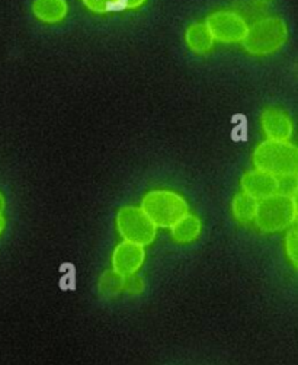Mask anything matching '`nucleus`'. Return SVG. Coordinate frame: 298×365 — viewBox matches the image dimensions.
I'll list each match as a JSON object with an SVG mask.
<instances>
[{"instance_id": "f257e3e1", "label": "nucleus", "mask_w": 298, "mask_h": 365, "mask_svg": "<svg viewBox=\"0 0 298 365\" xmlns=\"http://www.w3.org/2000/svg\"><path fill=\"white\" fill-rule=\"evenodd\" d=\"M253 165L257 170L275 178L297 175L298 149L289 141L265 140L253 152Z\"/></svg>"}, {"instance_id": "f03ea898", "label": "nucleus", "mask_w": 298, "mask_h": 365, "mask_svg": "<svg viewBox=\"0 0 298 365\" xmlns=\"http://www.w3.org/2000/svg\"><path fill=\"white\" fill-rule=\"evenodd\" d=\"M288 41V26L282 18L268 16L256 21L243 40L245 50L252 56H271Z\"/></svg>"}, {"instance_id": "7ed1b4c3", "label": "nucleus", "mask_w": 298, "mask_h": 365, "mask_svg": "<svg viewBox=\"0 0 298 365\" xmlns=\"http://www.w3.org/2000/svg\"><path fill=\"white\" fill-rule=\"evenodd\" d=\"M141 210L158 229H170L190 212L186 200L173 191L158 190L144 195Z\"/></svg>"}, {"instance_id": "20e7f679", "label": "nucleus", "mask_w": 298, "mask_h": 365, "mask_svg": "<svg viewBox=\"0 0 298 365\" xmlns=\"http://www.w3.org/2000/svg\"><path fill=\"white\" fill-rule=\"evenodd\" d=\"M297 197L274 194L257 201L256 226L264 233H278L291 229L297 222Z\"/></svg>"}, {"instance_id": "39448f33", "label": "nucleus", "mask_w": 298, "mask_h": 365, "mask_svg": "<svg viewBox=\"0 0 298 365\" xmlns=\"http://www.w3.org/2000/svg\"><path fill=\"white\" fill-rule=\"evenodd\" d=\"M117 229L125 242L140 246L152 245L158 235V227L141 210V207L127 205L117 214Z\"/></svg>"}, {"instance_id": "423d86ee", "label": "nucleus", "mask_w": 298, "mask_h": 365, "mask_svg": "<svg viewBox=\"0 0 298 365\" xmlns=\"http://www.w3.org/2000/svg\"><path fill=\"white\" fill-rule=\"evenodd\" d=\"M214 41L225 44L243 43L247 35V24L245 18L233 11H217L205 21Z\"/></svg>"}, {"instance_id": "0eeeda50", "label": "nucleus", "mask_w": 298, "mask_h": 365, "mask_svg": "<svg viewBox=\"0 0 298 365\" xmlns=\"http://www.w3.org/2000/svg\"><path fill=\"white\" fill-rule=\"evenodd\" d=\"M145 261L144 246L121 242L113 252V269L121 275L137 274Z\"/></svg>"}, {"instance_id": "6e6552de", "label": "nucleus", "mask_w": 298, "mask_h": 365, "mask_svg": "<svg viewBox=\"0 0 298 365\" xmlns=\"http://www.w3.org/2000/svg\"><path fill=\"white\" fill-rule=\"evenodd\" d=\"M240 185L245 194L262 201L278 192V179L262 170H249L242 176Z\"/></svg>"}, {"instance_id": "1a4fd4ad", "label": "nucleus", "mask_w": 298, "mask_h": 365, "mask_svg": "<svg viewBox=\"0 0 298 365\" xmlns=\"http://www.w3.org/2000/svg\"><path fill=\"white\" fill-rule=\"evenodd\" d=\"M260 123L268 140L289 141L292 134V123L289 115L279 108H267L260 115Z\"/></svg>"}, {"instance_id": "9d476101", "label": "nucleus", "mask_w": 298, "mask_h": 365, "mask_svg": "<svg viewBox=\"0 0 298 365\" xmlns=\"http://www.w3.org/2000/svg\"><path fill=\"white\" fill-rule=\"evenodd\" d=\"M202 232V223L194 214H186L170 227L172 239L179 245H190L195 242Z\"/></svg>"}, {"instance_id": "9b49d317", "label": "nucleus", "mask_w": 298, "mask_h": 365, "mask_svg": "<svg viewBox=\"0 0 298 365\" xmlns=\"http://www.w3.org/2000/svg\"><path fill=\"white\" fill-rule=\"evenodd\" d=\"M32 12L44 24H58L67 16L68 6L66 0H34Z\"/></svg>"}, {"instance_id": "f8f14e48", "label": "nucleus", "mask_w": 298, "mask_h": 365, "mask_svg": "<svg viewBox=\"0 0 298 365\" xmlns=\"http://www.w3.org/2000/svg\"><path fill=\"white\" fill-rule=\"evenodd\" d=\"M185 40L190 50L197 54H207L215 43L205 22H194L186 29Z\"/></svg>"}, {"instance_id": "ddd939ff", "label": "nucleus", "mask_w": 298, "mask_h": 365, "mask_svg": "<svg viewBox=\"0 0 298 365\" xmlns=\"http://www.w3.org/2000/svg\"><path fill=\"white\" fill-rule=\"evenodd\" d=\"M98 291L101 297L105 300L118 297L124 291V275L114 269L105 271L98 281Z\"/></svg>"}, {"instance_id": "4468645a", "label": "nucleus", "mask_w": 298, "mask_h": 365, "mask_svg": "<svg viewBox=\"0 0 298 365\" xmlns=\"http://www.w3.org/2000/svg\"><path fill=\"white\" fill-rule=\"evenodd\" d=\"M232 210H233L235 218L239 223L249 225L255 222L256 211H257V201L242 191L236 194V197L233 198Z\"/></svg>"}, {"instance_id": "2eb2a0df", "label": "nucleus", "mask_w": 298, "mask_h": 365, "mask_svg": "<svg viewBox=\"0 0 298 365\" xmlns=\"http://www.w3.org/2000/svg\"><path fill=\"white\" fill-rule=\"evenodd\" d=\"M285 252L287 257L289 258L294 268H297V258H298V235L295 226L289 229V232L285 236Z\"/></svg>"}, {"instance_id": "dca6fc26", "label": "nucleus", "mask_w": 298, "mask_h": 365, "mask_svg": "<svg viewBox=\"0 0 298 365\" xmlns=\"http://www.w3.org/2000/svg\"><path fill=\"white\" fill-rule=\"evenodd\" d=\"M145 289V282L141 275L138 274H131L124 277V291L131 296H140L144 293Z\"/></svg>"}, {"instance_id": "f3484780", "label": "nucleus", "mask_w": 298, "mask_h": 365, "mask_svg": "<svg viewBox=\"0 0 298 365\" xmlns=\"http://www.w3.org/2000/svg\"><path fill=\"white\" fill-rule=\"evenodd\" d=\"M278 179V194H284L288 197H297V175H288V176H281Z\"/></svg>"}, {"instance_id": "a211bd4d", "label": "nucleus", "mask_w": 298, "mask_h": 365, "mask_svg": "<svg viewBox=\"0 0 298 365\" xmlns=\"http://www.w3.org/2000/svg\"><path fill=\"white\" fill-rule=\"evenodd\" d=\"M144 2H145V0H115L113 8H111V11L117 9V8H123V9H137V8L143 6Z\"/></svg>"}, {"instance_id": "6ab92c4d", "label": "nucleus", "mask_w": 298, "mask_h": 365, "mask_svg": "<svg viewBox=\"0 0 298 365\" xmlns=\"http://www.w3.org/2000/svg\"><path fill=\"white\" fill-rule=\"evenodd\" d=\"M252 2L257 6V8H267L272 4V0H252Z\"/></svg>"}, {"instance_id": "aec40b11", "label": "nucleus", "mask_w": 298, "mask_h": 365, "mask_svg": "<svg viewBox=\"0 0 298 365\" xmlns=\"http://www.w3.org/2000/svg\"><path fill=\"white\" fill-rule=\"evenodd\" d=\"M5 207H6V200H5L4 194L0 192V214H4V211H5Z\"/></svg>"}, {"instance_id": "412c9836", "label": "nucleus", "mask_w": 298, "mask_h": 365, "mask_svg": "<svg viewBox=\"0 0 298 365\" xmlns=\"http://www.w3.org/2000/svg\"><path fill=\"white\" fill-rule=\"evenodd\" d=\"M5 227H6V220H5V217H4V214H0V235H2V233H4Z\"/></svg>"}]
</instances>
